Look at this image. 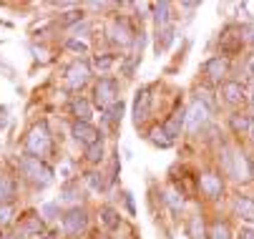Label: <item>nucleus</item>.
Here are the masks:
<instances>
[{"label": "nucleus", "instance_id": "nucleus-1", "mask_svg": "<svg viewBox=\"0 0 254 239\" xmlns=\"http://www.w3.org/2000/svg\"><path fill=\"white\" fill-rule=\"evenodd\" d=\"M20 169L25 172V177L30 181H35L38 186H48L53 181V172H51V166H46L41 159H35V156H25L20 161Z\"/></svg>", "mask_w": 254, "mask_h": 239}, {"label": "nucleus", "instance_id": "nucleus-2", "mask_svg": "<svg viewBox=\"0 0 254 239\" xmlns=\"http://www.w3.org/2000/svg\"><path fill=\"white\" fill-rule=\"evenodd\" d=\"M25 149H28V154H33L35 159H41V156L48 154V149H51V133H48V126H46V123H38V126L28 133Z\"/></svg>", "mask_w": 254, "mask_h": 239}, {"label": "nucleus", "instance_id": "nucleus-3", "mask_svg": "<svg viewBox=\"0 0 254 239\" xmlns=\"http://www.w3.org/2000/svg\"><path fill=\"white\" fill-rule=\"evenodd\" d=\"M96 104L103 109V111H111L116 104H119V86L114 78H103L98 86H96Z\"/></svg>", "mask_w": 254, "mask_h": 239}, {"label": "nucleus", "instance_id": "nucleus-4", "mask_svg": "<svg viewBox=\"0 0 254 239\" xmlns=\"http://www.w3.org/2000/svg\"><path fill=\"white\" fill-rule=\"evenodd\" d=\"M88 78H91V65H88V63L76 60V63H70V65H68V71H65V83H68L70 88H81V86H86Z\"/></svg>", "mask_w": 254, "mask_h": 239}, {"label": "nucleus", "instance_id": "nucleus-5", "mask_svg": "<svg viewBox=\"0 0 254 239\" xmlns=\"http://www.w3.org/2000/svg\"><path fill=\"white\" fill-rule=\"evenodd\" d=\"M242 43H244V30L239 25H229L224 28L222 38H219V46L224 53H239L242 51Z\"/></svg>", "mask_w": 254, "mask_h": 239}, {"label": "nucleus", "instance_id": "nucleus-6", "mask_svg": "<svg viewBox=\"0 0 254 239\" xmlns=\"http://www.w3.org/2000/svg\"><path fill=\"white\" fill-rule=\"evenodd\" d=\"M73 139L88 149V146H93V144L101 141V133H98V128L91 126L88 121H76V123H73Z\"/></svg>", "mask_w": 254, "mask_h": 239}, {"label": "nucleus", "instance_id": "nucleus-7", "mask_svg": "<svg viewBox=\"0 0 254 239\" xmlns=\"http://www.w3.org/2000/svg\"><path fill=\"white\" fill-rule=\"evenodd\" d=\"M206 119H209V106L201 104V98L194 101V104L187 109V128L189 131H199L206 123Z\"/></svg>", "mask_w": 254, "mask_h": 239}, {"label": "nucleus", "instance_id": "nucleus-8", "mask_svg": "<svg viewBox=\"0 0 254 239\" xmlns=\"http://www.w3.org/2000/svg\"><path fill=\"white\" fill-rule=\"evenodd\" d=\"M63 229H65V234H70V237L81 234V232L86 229V212H83L81 207H73V209L63 217Z\"/></svg>", "mask_w": 254, "mask_h": 239}, {"label": "nucleus", "instance_id": "nucleus-9", "mask_svg": "<svg viewBox=\"0 0 254 239\" xmlns=\"http://www.w3.org/2000/svg\"><path fill=\"white\" fill-rule=\"evenodd\" d=\"M149 111H151V93H149V88H141L136 93V98H133V121L136 123L146 121Z\"/></svg>", "mask_w": 254, "mask_h": 239}, {"label": "nucleus", "instance_id": "nucleus-10", "mask_svg": "<svg viewBox=\"0 0 254 239\" xmlns=\"http://www.w3.org/2000/svg\"><path fill=\"white\" fill-rule=\"evenodd\" d=\"M227 71H229V63H227V58H222V56H214V58H209V60L204 63V73H206L211 81H222V78L227 76Z\"/></svg>", "mask_w": 254, "mask_h": 239}, {"label": "nucleus", "instance_id": "nucleus-11", "mask_svg": "<svg viewBox=\"0 0 254 239\" xmlns=\"http://www.w3.org/2000/svg\"><path fill=\"white\" fill-rule=\"evenodd\" d=\"M199 184H201V191L206 196H211V199H219L222 191H224V184H222V179L216 177V174H204Z\"/></svg>", "mask_w": 254, "mask_h": 239}, {"label": "nucleus", "instance_id": "nucleus-12", "mask_svg": "<svg viewBox=\"0 0 254 239\" xmlns=\"http://www.w3.org/2000/svg\"><path fill=\"white\" fill-rule=\"evenodd\" d=\"M222 96H224L227 104L237 106V104H242V101H244V86L237 83V81H227V83L222 86Z\"/></svg>", "mask_w": 254, "mask_h": 239}, {"label": "nucleus", "instance_id": "nucleus-13", "mask_svg": "<svg viewBox=\"0 0 254 239\" xmlns=\"http://www.w3.org/2000/svg\"><path fill=\"white\" fill-rule=\"evenodd\" d=\"M184 123H187V114H181V111H176V114L164 123V131H166V136H169L171 141L176 139V136H181V126H184Z\"/></svg>", "mask_w": 254, "mask_h": 239}, {"label": "nucleus", "instance_id": "nucleus-14", "mask_svg": "<svg viewBox=\"0 0 254 239\" xmlns=\"http://www.w3.org/2000/svg\"><path fill=\"white\" fill-rule=\"evenodd\" d=\"M237 214H239L244 222L254 224V199H252V196H239V199H237Z\"/></svg>", "mask_w": 254, "mask_h": 239}, {"label": "nucleus", "instance_id": "nucleus-15", "mask_svg": "<svg viewBox=\"0 0 254 239\" xmlns=\"http://www.w3.org/2000/svg\"><path fill=\"white\" fill-rule=\"evenodd\" d=\"M171 41H174V30L169 25L166 28H159V33H156V53L166 51L171 46Z\"/></svg>", "mask_w": 254, "mask_h": 239}, {"label": "nucleus", "instance_id": "nucleus-16", "mask_svg": "<svg viewBox=\"0 0 254 239\" xmlns=\"http://www.w3.org/2000/svg\"><path fill=\"white\" fill-rule=\"evenodd\" d=\"M169 13H171V5H169V3H156V5H154V20H156L159 28H166Z\"/></svg>", "mask_w": 254, "mask_h": 239}, {"label": "nucleus", "instance_id": "nucleus-17", "mask_svg": "<svg viewBox=\"0 0 254 239\" xmlns=\"http://www.w3.org/2000/svg\"><path fill=\"white\" fill-rule=\"evenodd\" d=\"M149 139H151V144H156V146H161V149H169V146H171V139L166 136L164 126H156V128H151Z\"/></svg>", "mask_w": 254, "mask_h": 239}, {"label": "nucleus", "instance_id": "nucleus-18", "mask_svg": "<svg viewBox=\"0 0 254 239\" xmlns=\"http://www.w3.org/2000/svg\"><path fill=\"white\" fill-rule=\"evenodd\" d=\"M101 222L108 227V229H119V224H121V217L111 209V207H103L101 209Z\"/></svg>", "mask_w": 254, "mask_h": 239}, {"label": "nucleus", "instance_id": "nucleus-19", "mask_svg": "<svg viewBox=\"0 0 254 239\" xmlns=\"http://www.w3.org/2000/svg\"><path fill=\"white\" fill-rule=\"evenodd\" d=\"M111 33H114V41L116 43H121V46H128L131 43V33H128V28L124 23H114Z\"/></svg>", "mask_w": 254, "mask_h": 239}, {"label": "nucleus", "instance_id": "nucleus-20", "mask_svg": "<svg viewBox=\"0 0 254 239\" xmlns=\"http://www.w3.org/2000/svg\"><path fill=\"white\" fill-rule=\"evenodd\" d=\"M189 237H191V239H204V237H206V232H204V219H201L199 214H194L191 222H189Z\"/></svg>", "mask_w": 254, "mask_h": 239}, {"label": "nucleus", "instance_id": "nucleus-21", "mask_svg": "<svg viewBox=\"0 0 254 239\" xmlns=\"http://www.w3.org/2000/svg\"><path fill=\"white\" fill-rule=\"evenodd\" d=\"M166 204H169V207L174 209V212H181V209H184V196H181L179 191H174V189H166Z\"/></svg>", "mask_w": 254, "mask_h": 239}, {"label": "nucleus", "instance_id": "nucleus-22", "mask_svg": "<svg viewBox=\"0 0 254 239\" xmlns=\"http://www.w3.org/2000/svg\"><path fill=\"white\" fill-rule=\"evenodd\" d=\"M73 111H76V116H78V121H88L91 119V104L86 98H78L76 104H73Z\"/></svg>", "mask_w": 254, "mask_h": 239}, {"label": "nucleus", "instance_id": "nucleus-23", "mask_svg": "<svg viewBox=\"0 0 254 239\" xmlns=\"http://www.w3.org/2000/svg\"><path fill=\"white\" fill-rule=\"evenodd\" d=\"M15 194V184L8 177H0V201H8Z\"/></svg>", "mask_w": 254, "mask_h": 239}, {"label": "nucleus", "instance_id": "nucleus-24", "mask_svg": "<svg viewBox=\"0 0 254 239\" xmlns=\"http://www.w3.org/2000/svg\"><path fill=\"white\" fill-rule=\"evenodd\" d=\"M86 156H88V161H91V164H98V161L103 159V141H98V144L88 146V149H86Z\"/></svg>", "mask_w": 254, "mask_h": 239}, {"label": "nucleus", "instance_id": "nucleus-25", "mask_svg": "<svg viewBox=\"0 0 254 239\" xmlns=\"http://www.w3.org/2000/svg\"><path fill=\"white\" fill-rule=\"evenodd\" d=\"M249 126H252V121H249L247 116H239V114H237V116H232V128H234L237 133H242V131H247V133H249Z\"/></svg>", "mask_w": 254, "mask_h": 239}, {"label": "nucleus", "instance_id": "nucleus-26", "mask_svg": "<svg viewBox=\"0 0 254 239\" xmlns=\"http://www.w3.org/2000/svg\"><path fill=\"white\" fill-rule=\"evenodd\" d=\"M114 63H116V56H96L93 58V65L98 68V71H108Z\"/></svg>", "mask_w": 254, "mask_h": 239}, {"label": "nucleus", "instance_id": "nucleus-27", "mask_svg": "<svg viewBox=\"0 0 254 239\" xmlns=\"http://www.w3.org/2000/svg\"><path fill=\"white\" fill-rule=\"evenodd\" d=\"M211 239H229V227L224 222H216L211 229Z\"/></svg>", "mask_w": 254, "mask_h": 239}, {"label": "nucleus", "instance_id": "nucleus-28", "mask_svg": "<svg viewBox=\"0 0 254 239\" xmlns=\"http://www.w3.org/2000/svg\"><path fill=\"white\" fill-rule=\"evenodd\" d=\"M121 116H124V101H119V104H116L111 111H106V119H111L114 123H119V121H121Z\"/></svg>", "mask_w": 254, "mask_h": 239}, {"label": "nucleus", "instance_id": "nucleus-29", "mask_svg": "<svg viewBox=\"0 0 254 239\" xmlns=\"http://www.w3.org/2000/svg\"><path fill=\"white\" fill-rule=\"evenodd\" d=\"M81 10H68V13H63V18H61V23L63 25H70V23H76V20H81Z\"/></svg>", "mask_w": 254, "mask_h": 239}, {"label": "nucleus", "instance_id": "nucleus-30", "mask_svg": "<svg viewBox=\"0 0 254 239\" xmlns=\"http://www.w3.org/2000/svg\"><path fill=\"white\" fill-rule=\"evenodd\" d=\"M88 184H91L93 191H103V179H101V174L91 172V174H88Z\"/></svg>", "mask_w": 254, "mask_h": 239}, {"label": "nucleus", "instance_id": "nucleus-31", "mask_svg": "<svg viewBox=\"0 0 254 239\" xmlns=\"http://www.w3.org/2000/svg\"><path fill=\"white\" fill-rule=\"evenodd\" d=\"M13 217V209L8 207V204H0V227H5Z\"/></svg>", "mask_w": 254, "mask_h": 239}, {"label": "nucleus", "instance_id": "nucleus-32", "mask_svg": "<svg viewBox=\"0 0 254 239\" xmlns=\"http://www.w3.org/2000/svg\"><path fill=\"white\" fill-rule=\"evenodd\" d=\"M68 48H70V51H76V53H86V51H88V46H86L83 41H76V38H70V41H68Z\"/></svg>", "mask_w": 254, "mask_h": 239}, {"label": "nucleus", "instance_id": "nucleus-33", "mask_svg": "<svg viewBox=\"0 0 254 239\" xmlns=\"http://www.w3.org/2000/svg\"><path fill=\"white\" fill-rule=\"evenodd\" d=\"M53 214H58V204H43V209H41V217L51 219Z\"/></svg>", "mask_w": 254, "mask_h": 239}, {"label": "nucleus", "instance_id": "nucleus-34", "mask_svg": "<svg viewBox=\"0 0 254 239\" xmlns=\"http://www.w3.org/2000/svg\"><path fill=\"white\" fill-rule=\"evenodd\" d=\"M61 199H63V201H73V199H76V189H73V186H65Z\"/></svg>", "mask_w": 254, "mask_h": 239}, {"label": "nucleus", "instance_id": "nucleus-35", "mask_svg": "<svg viewBox=\"0 0 254 239\" xmlns=\"http://www.w3.org/2000/svg\"><path fill=\"white\" fill-rule=\"evenodd\" d=\"M247 76L254 78V56H249V60H247Z\"/></svg>", "mask_w": 254, "mask_h": 239}, {"label": "nucleus", "instance_id": "nucleus-36", "mask_svg": "<svg viewBox=\"0 0 254 239\" xmlns=\"http://www.w3.org/2000/svg\"><path fill=\"white\" fill-rule=\"evenodd\" d=\"M237 239H254V232H252V229H242Z\"/></svg>", "mask_w": 254, "mask_h": 239}, {"label": "nucleus", "instance_id": "nucleus-37", "mask_svg": "<svg viewBox=\"0 0 254 239\" xmlns=\"http://www.w3.org/2000/svg\"><path fill=\"white\" fill-rule=\"evenodd\" d=\"M249 136H252V141H254V121H252V126H249Z\"/></svg>", "mask_w": 254, "mask_h": 239}, {"label": "nucleus", "instance_id": "nucleus-38", "mask_svg": "<svg viewBox=\"0 0 254 239\" xmlns=\"http://www.w3.org/2000/svg\"><path fill=\"white\" fill-rule=\"evenodd\" d=\"M10 239H28L25 234H15V237H10Z\"/></svg>", "mask_w": 254, "mask_h": 239}, {"label": "nucleus", "instance_id": "nucleus-39", "mask_svg": "<svg viewBox=\"0 0 254 239\" xmlns=\"http://www.w3.org/2000/svg\"><path fill=\"white\" fill-rule=\"evenodd\" d=\"M252 177H254V161H252Z\"/></svg>", "mask_w": 254, "mask_h": 239}, {"label": "nucleus", "instance_id": "nucleus-40", "mask_svg": "<svg viewBox=\"0 0 254 239\" xmlns=\"http://www.w3.org/2000/svg\"><path fill=\"white\" fill-rule=\"evenodd\" d=\"M252 109H254V96H252Z\"/></svg>", "mask_w": 254, "mask_h": 239}, {"label": "nucleus", "instance_id": "nucleus-41", "mask_svg": "<svg viewBox=\"0 0 254 239\" xmlns=\"http://www.w3.org/2000/svg\"><path fill=\"white\" fill-rule=\"evenodd\" d=\"M48 239H53V237H48Z\"/></svg>", "mask_w": 254, "mask_h": 239}]
</instances>
